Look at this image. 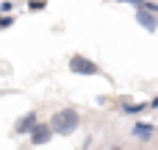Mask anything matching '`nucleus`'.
I'll return each mask as SVG.
<instances>
[{
    "mask_svg": "<svg viewBox=\"0 0 158 150\" xmlns=\"http://www.w3.org/2000/svg\"><path fill=\"white\" fill-rule=\"evenodd\" d=\"M47 122H50V128H53L56 136H72L81 128L83 117H81L78 109H58V111H53V117Z\"/></svg>",
    "mask_w": 158,
    "mask_h": 150,
    "instance_id": "obj_1",
    "label": "nucleus"
},
{
    "mask_svg": "<svg viewBox=\"0 0 158 150\" xmlns=\"http://www.w3.org/2000/svg\"><path fill=\"white\" fill-rule=\"evenodd\" d=\"M69 72H75V75H89V78L103 75V70L97 67V61H92V58H86V56H81V53L69 56Z\"/></svg>",
    "mask_w": 158,
    "mask_h": 150,
    "instance_id": "obj_2",
    "label": "nucleus"
},
{
    "mask_svg": "<svg viewBox=\"0 0 158 150\" xmlns=\"http://www.w3.org/2000/svg\"><path fill=\"white\" fill-rule=\"evenodd\" d=\"M53 136H56V134H53L50 122H42V120H39V122L31 128V134H28V142H31L33 148H44V145H50V142H53Z\"/></svg>",
    "mask_w": 158,
    "mask_h": 150,
    "instance_id": "obj_3",
    "label": "nucleus"
},
{
    "mask_svg": "<svg viewBox=\"0 0 158 150\" xmlns=\"http://www.w3.org/2000/svg\"><path fill=\"white\" fill-rule=\"evenodd\" d=\"M117 109H119V114H125V117H142L144 111H150V103H136V100H128V97H122L119 103H117Z\"/></svg>",
    "mask_w": 158,
    "mask_h": 150,
    "instance_id": "obj_4",
    "label": "nucleus"
},
{
    "mask_svg": "<svg viewBox=\"0 0 158 150\" xmlns=\"http://www.w3.org/2000/svg\"><path fill=\"white\" fill-rule=\"evenodd\" d=\"M36 122H39V111H25V114L14 122V134H17V136H28Z\"/></svg>",
    "mask_w": 158,
    "mask_h": 150,
    "instance_id": "obj_5",
    "label": "nucleus"
},
{
    "mask_svg": "<svg viewBox=\"0 0 158 150\" xmlns=\"http://www.w3.org/2000/svg\"><path fill=\"white\" fill-rule=\"evenodd\" d=\"M131 136H133L136 142H144V145H147V142H153V136H156V125H153V122H142V120H139V122H133Z\"/></svg>",
    "mask_w": 158,
    "mask_h": 150,
    "instance_id": "obj_6",
    "label": "nucleus"
},
{
    "mask_svg": "<svg viewBox=\"0 0 158 150\" xmlns=\"http://www.w3.org/2000/svg\"><path fill=\"white\" fill-rule=\"evenodd\" d=\"M136 22H139L147 33H156L158 31V14L147 11V8H136Z\"/></svg>",
    "mask_w": 158,
    "mask_h": 150,
    "instance_id": "obj_7",
    "label": "nucleus"
},
{
    "mask_svg": "<svg viewBox=\"0 0 158 150\" xmlns=\"http://www.w3.org/2000/svg\"><path fill=\"white\" fill-rule=\"evenodd\" d=\"M11 25H14V14L11 11H0V31H6Z\"/></svg>",
    "mask_w": 158,
    "mask_h": 150,
    "instance_id": "obj_8",
    "label": "nucleus"
},
{
    "mask_svg": "<svg viewBox=\"0 0 158 150\" xmlns=\"http://www.w3.org/2000/svg\"><path fill=\"white\" fill-rule=\"evenodd\" d=\"M28 8L31 11H44L47 8V0H28Z\"/></svg>",
    "mask_w": 158,
    "mask_h": 150,
    "instance_id": "obj_9",
    "label": "nucleus"
},
{
    "mask_svg": "<svg viewBox=\"0 0 158 150\" xmlns=\"http://www.w3.org/2000/svg\"><path fill=\"white\" fill-rule=\"evenodd\" d=\"M0 11H14V3H11V0H3V3H0Z\"/></svg>",
    "mask_w": 158,
    "mask_h": 150,
    "instance_id": "obj_10",
    "label": "nucleus"
},
{
    "mask_svg": "<svg viewBox=\"0 0 158 150\" xmlns=\"http://www.w3.org/2000/svg\"><path fill=\"white\" fill-rule=\"evenodd\" d=\"M150 111H158V95L153 97V100H150Z\"/></svg>",
    "mask_w": 158,
    "mask_h": 150,
    "instance_id": "obj_11",
    "label": "nucleus"
}]
</instances>
